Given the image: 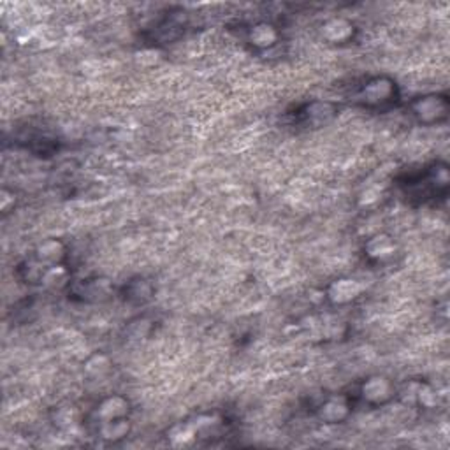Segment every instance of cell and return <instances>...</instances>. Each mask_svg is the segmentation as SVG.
I'll return each instance as SVG.
<instances>
[{"mask_svg": "<svg viewBox=\"0 0 450 450\" xmlns=\"http://www.w3.org/2000/svg\"><path fill=\"white\" fill-rule=\"evenodd\" d=\"M359 97L366 106H383L396 97V85L387 78H376L364 85Z\"/></svg>", "mask_w": 450, "mask_h": 450, "instance_id": "cell-2", "label": "cell"}, {"mask_svg": "<svg viewBox=\"0 0 450 450\" xmlns=\"http://www.w3.org/2000/svg\"><path fill=\"white\" fill-rule=\"evenodd\" d=\"M197 438H199V433H197V429L193 427L192 422L176 424V426L167 433V440H169V444L173 445V447H190V445L196 444Z\"/></svg>", "mask_w": 450, "mask_h": 450, "instance_id": "cell-12", "label": "cell"}, {"mask_svg": "<svg viewBox=\"0 0 450 450\" xmlns=\"http://www.w3.org/2000/svg\"><path fill=\"white\" fill-rule=\"evenodd\" d=\"M322 34L329 43H345L354 35V25L345 18H334L322 27Z\"/></svg>", "mask_w": 450, "mask_h": 450, "instance_id": "cell-8", "label": "cell"}, {"mask_svg": "<svg viewBox=\"0 0 450 450\" xmlns=\"http://www.w3.org/2000/svg\"><path fill=\"white\" fill-rule=\"evenodd\" d=\"M362 285L352 278H339L332 281L327 291V298L336 305H345V303L354 301L361 296Z\"/></svg>", "mask_w": 450, "mask_h": 450, "instance_id": "cell-5", "label": "cell"}, {"mask_svg": "<svg viewBox=\"0 0 450 450\" xmlns=\"http://www.w3.org/2000/svg\"><path fill=\"white\" fill-rule=\"evenodd\" d=\"M248 41L254 47L259 50H268L273 47L278 41V32L273 25L269 23H257L252 27L250 34H248Z\"/></svg>", "mask_w": 450, "mask_h": 450, "instance_id": "cell-11", "label": "cell"}, {"mask_svg": "<svg viewBox=\"0 0 450 450\" xmlns=\"http://www.w3.org/2000/svg\"><path fill=\"white\" fill-rule=\"evenodd\" d=\"M130 424L127 420V417L123 419H116V420H109V422L99 424V433H101V438L108 441H118L122 438H125L129 434Z\"/></svg>", "mask_w": 450, "mask_h": 450, "instance_id": "cell-13", "label": "cell"}, {"mask_svg": "<svg viewBox=\"0 0 450 450\" xmlns=\"http://www.w3.org/2000/svg\"><path fill=\"white\" fill-rule=\"evenodd\" d=\"M394 252H396V244H394L393 237L387 234H378L366 244V254L375 261H386V259L393 257Z\"/></svg>", "mask_w": 450, "mask_h": 450, "instance_id": "cell-10", "label": "cell"}, {"mask_svg": "<svg viewBox=\"0 0 450 450\" xmlns=\"http://www.w3.org/2000/svg\"><path fill=\"white\" fill-rule=\"evenodd\" d=\"M86 291L83 288V296H89V298H95L99 299L101 296H108L109 294V283L106 280H94V281H89V283L85 285Z\"/></svg>", "mask_w": 450, "mask_h": 450, "instance_id": "cell-16", "label": "cell"}, {"mask_svg": "<svg viewBox=\"0 0 450 450\" xmlns=\"http://www.w3.org/2000/svg\"><path fill=\"white\" fill-rule=\"evenodd\" d=\"M65 257V247L57 240H47L41 243L35 250V261L41 262L43 266H58L62 259Z\"/></svg>", "mask_w": 450, "mask_h": 450, "instance_id": "cell-9", "label": "cell"}, {"mask_svg": "<svg viewBox=\"0 0 450 450\" xmlns=\"http://www.w3.org/2000/svg\"><path fill=\"white\" fill-rule=\"evenodd\" d=\"M318 419L325 424H339L350 415V403L347 398L343 396H334L329 398L327 401H324V405H320L317 412Z\"/></svg>", "mask_w": 450, "mask_h": 450, "instance_id": "cell-4", "label": "cell"}, {"mask_svg": "<svg viewBox=\"0 0 450 450\" xmlns=\"http://www.w3.org/2000/svg\"><path fill=\"white\" fill-rule=\"evenodd\" d=\"M336 115V106L331 102H312L305 108V111L301 113L303 120H305L306 125L320 127L324 123H327L332 116Z\"/></svg>", "mask_w": 450, "mask_h": 450, "instance_id": "cell-7", "label": "cell"}, {"mask_svg": "<svg viewBox=\"0 0 450 450\" xmlns=\"http://www.w3.org/2000/svg\"><path fill=\"white\" fill-rule=\"evenodd\" d=\"M412 111L420 123H434L447 116L449 102L441 95H426L413 102Z\"/></svg>", "mask_w": 450, "mask_h": 450, "instance_id": "cell-1", "label": "cell"}, {"mask_svg": "<svg viewBox=\"0 0 450 450\" xmlns=\"http://www.w3.org/2000/svg\"><path fill=\"white\" fill-rule=\"evenodd\" d=\"M127 413H129V403L120 396L106 398V400L97 406V410H95V417H97L99 424L123 419V417H127Z\"/></svg>", "mask_w": 450, "mask_h": 450, "instance_id": "cell-6", "label": "cell"}, {"mask_svg": "<svg viewBox=\"0 0 450 450\" xmlns=\"http://www.w3.org/2000/svg\"><path fill=\"white\" fill-rule=\"evenodd\" d=\"M67 281V271L62 266H51L46 269L45 276H43V283L47 287H62Z\"/></svg>", "mask_w": 450, "mask_h": 450, "instance_id": "cell-15", "label": "cell"}, {"mask_svg": "<svg viewBox=\"0 0 450 450\" xmlns=\"http://www.w3.org/2000/svg\"><path fill=\"white\" fill-rule=\"evenodd\" d=\"M153 288L146 280H134L127 287V298L135 303H145L152 298Z\"/></svg>", "mask_w": 450, "mask_h": 450, "instance_id": "cell-14", "label": "cell"}, {"mask_svg": "<svg viewBox=\"0 0 450 450\" xmlns=\"http://www.w3.org/2000/svg\"><path fill=\"white\" fill-rule=\"evenodd\" d=\"M362 398L369 405H383L394 396V387L383 376H371L362 383Z\"/></svg>", "mask_w": 450, "mask_h": 450, "instance_id": "cell-3", "label": "cell"}]
</instances>
